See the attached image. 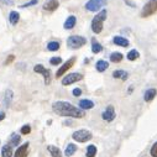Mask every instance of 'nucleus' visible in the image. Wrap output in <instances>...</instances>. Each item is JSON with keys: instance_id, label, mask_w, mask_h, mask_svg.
Returning <instances> with one entry per match:
<instances>
[{"instance_id": "obj_24", "label": "nucleus", "mask_w": 157, "mask_h": 157, "mask_svg": "<svg viewBox=\"0 0 157 157\" xmlns=\"http://www.w3.org/2000/svg\"><path fill=\"white\" fill-rule=\"evenodd\" d=\"M47 50L52 51V52H56V51L59 50V43L57 42V41H52V42H50L48 45H47Z\"/></svg>"}, {"instance_id": "obj_29", "label": "nucleus", "mask_w": 157, "mask_h": 157, "mask_svg": "<svg viewBox=\"0 0 157 157\" xmlns=\"http://www.w3.org/2000/svg\"><path fill=\"white\" fill-rule=\"evenodd\" d=\"M50 63H51L52 66L61 64V63H62V58H61V57H52V58L50 59Z\"/></svg>"}, {"instance_id": "obj_36", "label": "nucleus", "mask_w": 157, "mask_h": 157, "mask_svg": "<svg viewBox=\"0 0 157 157\" xmlns=\"http://www.w3.org/2000/svg\"><path fill=\"white\" fill-rule=\"evenodd\" d=\"M14 59H15V56H14V54H10V56L8 57V59H6V62H5V63H6V64H9L10 62H12Z\"/></svg>"}, {"instance_id": "obj_34", "label": "nucleus", "mask_w": 157, "mask_h": 157, "mask_svg": "<svg viewBox=\"0 0 157 157\" xmlns=\"http://www.w3.org/2000/svg\"><path fill=\"white\" fill-rule=\"evenodd\" d=\"M0 4H3V5H12L14 0H0Z\"/></svg>"}, {"instance_id": "obj_16", "label": "nucleus", "mask_w": 157, "mask_h": 157, "mask_svg": "<svg viewBox=\"0 0 157 157\" xmlns=\"http://www.w3.org/2000/svg\"><path fill=\"white\" fill-rule=\"evenodd\" d=\"M108 67H109V63L106 62V61H104V59L98 61L97 64H95V68H97L98 72H104V71H106Z\"/></svg>"}, {"instance_id": "obj_18", "label": "nucleus", "mask_w": 157, "mask_h": 157, "mask_svg": "<svg viewBox=\"0 0 157 157\" xmlns=\"http://www.w3.org/2000/svg\"><path fill=\"white\" fill-rule=\"evenodd\" d=\"M156 94H157V90L153 89V88H151V89L146 90V93H145V95H144L145 101H151V100H153V98L156 97Z\"/></svg>"}, {"instance_id": "obj_27", "label": "nucleus", "mask_w": 157, "mask_h": 157, "mask_svg": "<svg viewBox=\"0 0 157 157\" xmlns=\"http://www.w3.org/2000/svg\"><path fill=\"white\" fill-rule=\"evenodd\" d=\"M20 141H21V137H20V135H12V137H11V145L12 146H17L20 144Z\"/></svg>"}, {"instance_id": "obj_15", "label": "nucleus", "mask_w": 157, "mask_h": 157, "mask_svg": "<svg viewBox=\"0 0 157 157\" xmlns=\"http://www.w3.org/2000/svg\"><path fill=\"white\" fill-rule=\"evenodd\" d=\"M113 41H114L115 45L121 46V47H127L129 46V41L126 38H124V37H121V36H115Z\"/></svg>"}, {"instance_id": "obj_19", "label": "nucleus", "mask_w": 157, "mask_h": 157, "mask_svg": "<svg viewBox=\"0 0 157 157\" xmlns=\"http://www.w3.org/2000/svg\"><path fill=\"white\" fill-rule=\"evenodd\" d=\"M76 152H77V146L74 145V144H69V145L67 146V148H66L64 155H66L67 157H72Z\"/></svg>"}, {"instance_id": "obj_1", "label": "nucleus", "mask_w": 157, "mask_h": 157, "mask_svg": "<svg viewBox=\"0 0 157 157\" xmlns=\"http://www.w3.org/2000/svg\"><path fill=\"white\" fill-rule=\"evenodd\" d=\"M52 109L54 113L57 115H61V116H69V118L80 119L85 115V113L82 110V109H78L74 105L67 103V101H56V103L52 104Z\"/></svg>"}, {"instance_id": "obj_26", "label": "nucleus", "mask_w": 157, "mask_h": 157, "mask_svg": "<svg viewBox=\"0 0 157 157\" xmlns=\"http://www.w3.org/2000/svg\"><path fill=\"white\" fill-rule=\"evenodd\" d=\"M140 56V53L136 51V50H131L130 52L127 53V59L129 61H135V59H137Z\"/></svg>"}, {"instance_id": "obj_22", "label": "nucleus", "mask_w": 157, "mask_h": 157, "mask_svg": "<svg viewBox=\"0 0 157 157\" xmlns=\"http://www.w3.org/2000/svg\"><path fill=\"white\" fill-rule=\"evenodd\" d=\"M113 77L114 78H120L122 80H126L127 79V73L125 71H121V69H118L113 73Z\"/></svg>"}, {"instance_id": "obj_20", "label": "nucleus", "mask_w": 157, "mask_h": 157, "mask_svg": "<svg viewBox=\"0 0 157 157\" xmlns=\"http://www.w3.org/2000/svg\"><path fill=\"white\" fill-rule=\"evenodd\" d=\"M19 20H20V15H19V12L17 11H11L10 12V16H9V21L11 25H16L19 22Z\"/></svg>"}, {"instance_id": "obj_5", "label": "nucleus", "mask_w": 157, "mask_h": 157, "mask_svg": "<svg viewBox=\"0 0 157 157\" xmlns=\"http://www.w3.org/2000/svg\"><path fill=\"white\" fill-rule=\"evenodd\" d=\"M157 11V0H150V1L144 6V9L141 11L142 17H147L150 15H152Z\"/></svg>"}, {"instance_id": "obj_23", "label": "nucleus", "mask_w": 157, "mask_h": 157, "mask_svg": "<svg viewBox=\"0 0 157 157\" xmlns=\"http://www.w3.org/2000/svg\"><path fill=\"white\" fill-rule=\"evenodd\" d=\"M95 155H97V146L89 145V146L87 147V153H85V156L87 157H95Z\"/></svg>"}, {"instance_id": "obj_28", "label": "nucleus", "mask_w": 157, "mask_h": 157, "mask_svg": "<svg viewBox=\"0 0 157 157\" xmlns=\"http://www.w3.org/2000/svg\"><path fill=\"white\" fill-rule=\"evenodd\" d=\"M33 71H35L36 73H40V74H43L46 72V68L42 66V64H36L35 68H33Z\"/></svg>"}, {"instance_id": "obj_35", "label": "nucleus", "mask_w": 157, "mask_h": 157, "mask_svg": "<svg viewBox=\"0 0 157 157\" xmlns=\"http://www.w3.org/2000/svg\"><path fill=\"white\" fill-rule=\"evenodd\" d=\"M35 4H37V0H32V1L27 3L25 5H21V8H27V6H31V5H35Z\"/></svg>"}, {"instance_id": "obj_8", "label": "nucleus", "mask_w": 157, "mask_h": 157, "mask_svg": "<svg viewBox=\"0 0 157 157\" xmlns=\"http://www.w3.org/2000/svg\"><path fill=\"white\" fill-rule=\"evenodd\" d=\"M74 62H76V58H74V57H73V58H71V59H68L67 62H64V63H63V66L61 67L57 71V73H56V78H61V77H62L63 74H64L68 69H69V68H71L73 64H74Z\"/></svg>"}, {"instance_id": "obj_14", "label": "nucleus", "mask_w": 157, "mask_h": 157, "mask_svg": "<svg viewBox=\"0 0 157 157\" xmlns=\"http://www.w3.org/2000/svg\"><path fill=\"white\" fill-rule=\"evenodd\" d=\"M47 150H48V152L52 157H62V152H61V150L57 147V146H47Z\"/></svg>"}, {"instance_id": "obj_3", "label": "nucleus", "mask_w": 157, "mask_h": 157, "mask_svg": "<svg viewBox=\"0 0 157 157\" xmlns=\"http://www.w3.org/2000/svg\"><path fill=\"white\" fill-rule=\"evenodd\" d=\"M73 140H76L77 142H87L92 139V132L85 130V129H82V130H77L74 131L72 135Z\"/></svg>"}, {"instance_id": "obj_25", "label": "nucleus", "mask_w": 157, "mask_h": 157, "mask_svg": "<svg viewBox=\"0 0 157 157\" xmlns=\"http://www.w3.org/2000/svg\"><path fill=\"white\" fill-rule=\"evenodd\" d=\"M101 50H103L101 45L98 43L95 40H93V43H92V51H93V53H99V52H101Z\"/></svg>"}, {"instance_id": "obj_9", "label": "nucleus", "mask_w": 157, "mask_h": 157, "mask_svg": "<svg viewBox=\"0 0 157 157\" xmlns=\"http://www.w3.org/2000/svg\"><path fill=\"white\" fill-rule=\"evenodd\" d=\"M103 119L105 120V121H113L114 119H115V110H114V108L111 106V105H109L106 109H105V111L103 113Z\"/></svg>"}, {"instance_id": "obj_6", "label": "nucleus", "mask_w": 157, "mask_h": 157, "mask_svg": "<svg viewBox=\"0 0 157 157\" xmlns=\"http://www.w3.org/2000/svg\"><path fill=\"white\" fill-rule=\"evenodd\" d=\"M106 4V0H89L85 4V9L88 11H98L101 9V6Z\"/></svg>"}, {"instance_id": "obj_33", "label": "nucleus", "mask_w": 157, "mask_h": 157, "mask_svg": "<svg viewBox=\"0 0 157 157\" xmlns=\"http://www.w3.org/2000/svg\"><path fill=\"white\" fill-rule=\"evenodd\" d=\"M73 95H74V97H79V95H82V90L79 89V88H74V89H73Z\"/></svg>"}, {"instance_id": "obj_13", "label": "nucleus", "mask_w": 157, "mask_h": 157, "mask_svg": "<svg viewBox=\"0 0 157 157\" xmlns=\"http://www.w3.org/2000/svg\"><path fill=\"white\" fill-rule=\"evenodd\" d=\"M79 106L82 110H88V109H92L94 106V103L89 99H82L79 101Z\"/></svg>"}, {"instance_id": "obj_32", "label": "nucleus", "mask_w": 157, "mask_h": 157, "mask_svg": "<svg viewBox=\"0 0 157 157\" xmlns=\"http://www.w3.org/2000/svg\"><path fill=\"white\" fill-rule=\"evenodd\" d=\"M151 156L152 157H157V142H155L153 146L151 147Z\"/></svg>"}, {"instance_id": "obj_37", "label": "nucleus", "mask_w": 157, "mask_h": 157, "mask_svg": "<svg viewBox=\"0 0 157 157\" xmlns=\"http://www.w3.org/2000/svg\"><path fill=\"white\" fill-rule=\"evenodd\" d=\"M5 119V113L4 111H0V121Z\"/></svg>"}, {"instance_id": "obj_30", "label": "nucleus", "mask_w": 157, "mask_h": 157, "mask_svg": "<svg viewBox=\"0 0 157 157\" xmlns=\"http://www.w3.org/2000/svg\"><path fill=\"white\" fill-rule=\"evenodd\" d=\"M43 76H45V83L46 84H50V82H51V71L50 69H46V72L43 73Z\"/></svg>"}, {"instance_id": "obj_2", "label": "nucleus", "mask_w": 157, "mask_h": 157, "mask_svg": "<svg viewBox=\"0 0 157 157\" xmlns=\"http://www.w3.org/2000/svg\"><path fill=\"white\" fill-rule=\"evenodd\" d=\"M106 19V10H101L97 16H94L92 21V30L95 33H100L103 30V21Z\"/></svg>"}, {"instance_id": "obj_17", "label": "nucleus", "mask_w": 157, "mask_h": 157, "mask_svg": "<svg viewBox=\"0 0 157 157\" xmlns=\"http://www.w3.org/2000/svg\"><path fill=\"white\" fill-rule=\"evenodd\" d=\"M1 157H12V146L4 145L1 148Z\"/></svg>"}, {"instance_id": "obj_11", "label": "nucleus", "mask_w": 157, "mask_h": 157, "mask_svg": "<svg viewBox=\"0 0 157 157\" xmlns=\"http://www.w3.org/2000/svg\"><path fill=\"white\" fill-rule=\"evenodd\" d=\"M76 22H77L76 16H73V15L68 16V19L66 20V22H64V29H66V30H71V29H73V27L76 26Z\"/></svg>"}, {"instance_id": "obj_10", "label": "nucleus", "mask_w": 157, "mask_h": 157, "mask_svg": "<svg viewBox=\"0 0 157 157\" xmlns=\"http://www.w3.org/2000/svg\"><path fill=\"white\" fill-rule=\"evenodd\" d=\"M27 152H29V142H25L22 146H20L15 153H14V157H26Z\"/></svg>"}, {"instance_id": "obj_4", "label": "nucleus", "mask_w": 157, "mask_h": 157, "mask_svg": "<svg viewBox=\"0 0 157 157\" xmlns=\"http://www.w3.org/2000/svg\"><path fill=\"white\" fill-rule=\"evenodd\" d=\"M87 42V40L84 37H82V36H77V35H74V36H71L67 40V45L69 48H80L82 46H84Z\"/></svg>"}, {"instance_id": "obj_7", "label": "nucleus", "mask_w": 157, "mask_h": 157, "mask_svg": "<svg viewBox=\"0 0 157 157\" xmlns=\"http://www.w3.org/2000/svg\"><path fill=\"white\" fill-rule=\"evenodd\" d=\"M82 78H83V76H82L80 73H71L62 79V84L63 85H69L72 83H76V82L82 80Z\"/></svg>"}, {"instance_id": "obj_31", "label": "nucleus", "mask_w": 157, "mask_h": 157, "mask_svg": "<svg viewBox=\"0 0 157 157\" xmlns=\"http://www.w3.org/2000/svg\"><path fill=\"white\" fill-rule=\"evenodd\" d=\"M20 131H21V134H22V135H27V134H30V132H31V126H30V125H24V126L21 127V130H20Z\"/></svg>"}, {"instance_id": "obj_21", "label": "nucleus", "mask_w": 157, "mask_h": 157, "mask_svg": "<svg viewBox=\"0 0 157 157\" xmlns=\"http://www.w3.org/2000/svg\"><path fill=\"white\" fill-rule=\"evenodd\" d=\"M122 58H124V56H122L120 52H114V53L110 54V61H111V62H114V63L121 62Z\"/></svg>"}, {"instance_id": "obj_12", "label": "nucleus", "mask_w": 157, "mask_h": 157, "mask_svg": "<svg viewBox=\"0 0 157 157\" xmlns=\"http://www.w3.org/2000/svg\"><path fill=\"white\" fill-rule=\"evenodd\" d=\"M58 1L57 0H50V1H47L45 5H43V9L47 10V11H53L58 8Z\"/></svg>"}]
</instances>
